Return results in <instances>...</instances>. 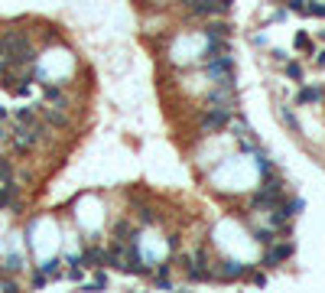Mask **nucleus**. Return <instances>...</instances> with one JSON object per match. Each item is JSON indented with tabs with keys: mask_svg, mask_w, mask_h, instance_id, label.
Segmentation results:
<instances>
[{
	"mask_svg": "<svg viewBox=\"0 0 325 293\" xmlns=\"http://www.w3.org/2000/svg\"><path fill=\"white\" fill-rule=\"evenodd\" d=\"M283 208H286V215H299L302 208H306V202H302V199H289Z\"/></svg>",
	"mask_w": 325,
	"mask_h": 293,
	"instance_id": "16",
	"label": "nucleus"
},
{
	"mask_svg": "<svg viewBox=\"0 0 325 293\" xmlns=\"http://www.w3.org/2000/svg\"><path fill=\"white\" fill-rule=\"evenodd\" d=\"M43 117L52 124V127H68V117L62 114L59 108H43Z\"/></svg>",
	"mask_w": 325,
	"mask_h": 293,
	"instance_id": "8",
	"label": "nucleus"
},
{
	"mask_svg": "<svg viewBox=\"0 0 325 293\" xmlns=\"http://www.w3.org/2000/svg\"><path fill=\"white\" fill-rule=\"evenodd\" d=\"M289 257H293V244H280V248L267 251V257H264V267H276L280 261H289Z\"/></svg>",
	"mask_w": 325,
	"mask_h": 293,
	"instance_id": "2",
	"label": "nucleus"
},
{
	"mask_svg": "<svg viewBox=\"0 0 325 293\" xmlns=\"http://www.w3.org/2000/svg\"><path fill=\"white\" fill-rule=\"evenodd\" d=\"M101 264H104V251L101 248H88L81 254V267H101Z\"/></svg>",
	"mask_w": 325,
	"mask_h": 293,
	"instance_id": "5",
	"label": "nucleus"
},
{
	"mask_svg": "<svg viewBox=\"0 0 325 293\" xmlns=\"http://www.w3.org/2000/svg\"><path fill=\"white\" fill-rule=\"evenodd\" d=\"M228 121H231V117H228V111H225V108H215V111H208V114L202 117V130H205V134L225 130V127H228Z\"/></svg>",
	"mask_w": 325,
	"mask_h": 293,
	"instance_id": "1",
	"label": "nucleus"
},
{
	"mask_svg": "<svg viewBox=\"0 0 325 293\" xmlns=\"http://www.w3.org/2000/svg\"><path fill=\"white\" fill-rule=\"evenodd\" d=\"M244 274V267H241L238 261H225L221 264V277H225V280H234V277H241Z\"/></svg>",
	"mask_w": 325,
	"mask_h": 293,
	"instance_id": "12",
	"label": "nucleus"
},
{
	"mask_svg": "<svg viewBox=\"0 0 325 293\" xmlns=\"http://www.w3.org/2000/svg\"><path fill=\"white\" fill-rule=\"evenodd\" d=\"M322 98H325V92H322V88H299V95H296V101H299V104H319L322 101Z\"/></svg>",
	"mask_w": 325,
	"mask_h": 293,
	"instance_id": "3",
	"label": "nucleus"
},
{
	"mask_svg": "<svg viewBox=\"0 0 325 293\" xmlns=\"http://www.w3.org/2000/svg\"><path fill=\"white\" fill-rule=\"evenodd\" d=\"M13 179V163L7 157H0V183H10Z\"/></svg>",
	"mask_w": 325,
	"mask_h": 293,
	"instance_id": "15",
	"label": "nucleus"
},
{
	"mask_svg": "<svg viewBox=\"0 0 325 293\" xmlns=\"http://www.w3.org/2000/svg\"><path fill=\"white\" fill-rule=\"evenodd\" d=\"M286 75H289V79H296V82H299V79H302V65L289 62V65H286Z\"/></svg>",
	"mask_w": 325,
	"mask_h": 293,
	"instance_id": "19",
	"label": "nucleus"
},
{
	"mask_svg": "<svg viewBox=\"0 0 325 293\" xmlns=\"http://www.w3.org/2000/svg\"><path fill=\"white\" fill-rule=\"evenodd\" d=\"M46 98H49V101H55V104L62 108V92H59L55 85H46Z\"/></svg>",
	"mask_w": 325,
	"mask_h": 293,
	"instance_id": "18",
	"label": "nucleus"
},
{
	"mask_svg": "<svg viewBox=\"0 0 325 293\" xmlns=\"http://www.w3.org/2000/svg\"><path fill=\"white\" fill-rule=\"evenodd\" d=\"M192 261H195L198 267H208V254H205V248H198V251H195V257H192Z\"/></svg>",
	"mask_w": 325,
	"mask_h": 293,
	"instance_id": "20",
	"label": "nucleus"
},
{
	"mask_svg": "<svg viewBox=\"0 0 325 293\" xmlns=\"http://www.w3.org/2000/svg\"><path fill=\"white\" fill-rule=\"evenodd\" d=\"M140 222H147V225H153V222H156V215L150 212V208H140Z\"/></svg>",
	"mask_w": 325,
	"mask_h": 293,
	"instance_id": "21",
	"label": "nucleus"
},
{
	"mask_svg": "<svg viewBox=\"0 0 325 293\" xmlns=\"http://www.w3.org/2000/svg\"><path fill=\"white\" fill-rule=\"evenodd\" d=\"M0 140H4V127H0Z\"/></svg>",
	"mask_w": 325,
	"mask_h": 293,
	"instance_id": "26",
	"label": "nucleus"
},
{
	"mask_svg": "<svg viewBox=\"0 0 325 293\" xmlns=\"http://www.w3.org/2000/svg\"><path fill=\"white\" fill-rule=\"evenodd\" d=\"M257 238L264 241V244H270V241H273V232H267V228H264V232H257Z\"/></svg>",
	"mask_w": 325,
	"mask_h": 293,
	"instance_id": "22",
	"label": "nucleus"
},
{
	"mask_svg": "<svg viewBox=\"0 0 325 293\" xmlns=\"http://www.w3.org/2000/svg\"><path fill=\"white\" fill-rule=\"evenodd\" d=\"M296 49L306 52V55H315V46H312V39H309L306 33H296Z\"/></svg>",
	"mask_w": 325,
	"mask_h": 293,
	"instance_id": "14",
	"label": "nucleus"
},
{
	"mask_svg": "<svg viewBox=\"0 0 325 293\" xmlns=\"http://www.w3.org/2000/svg\"><path fill=\"white\" fill-rule=\"evenodd\" d=\"M215 108H225V111H231V104H234V98H231V92H225V85L218 88V92H211V98H208Z\"/></svg>",
	"mask_w": 325,
	"mask_h": 293,
	"instance_id": "6",
	"label": "nucleus"
},
{
	"mask_svg": "<svg viewBox=\"0 0 325 293\" xmlns=\"http://www.w3.org/2000/svg\"><path fill=\"white\" fill-rule=\"evenodd\" d=\"M251 205H254V208H270V205H276V195L264 189V192H257V195L251 199Z\"/></svg>",
	"mask_w": 325,
	"mask_h": 293,
	"instance_id": "10",
	"label": "nucleus"
},
{
	"mask_svg": "<svg viewBox=\"0 0 325 293\" xmlns=\"http://www.w3.org/2000/svg\"><path fill=\"white\" fill-rule=\"evenodd\" d=\"M0 270H7V274H20V270H23V257H20V254H10V257H4Z\"/></svg>",
	"mask_w": 325,
	"mask_h": 293,
	"instance_id": "11",
	"label": "nucleus"
},
{
	"mask_svg": "<svg viewBox=\"0 0 325 293\" xmlns=\"http://www.w3.org/2000/svg\"><path fill=\"white\" fill-rule=\"evenodd\" d=\"M192 13H198V17H211V13H221L215 4H208V0H189Z\"/></svg>",
	"mask_w": 325,
	"mask_h": 293,
	"instance_id": "9",
	"label": "nucleus"
},
{
	"mask_svg": "<svg viewBox=\"0 0 325 293\" xmlns=\"http://www.w3.org/2000/svg\"><path fill=\"white\" fill-rule=\"evenodd\" d=\"M114 235H117V241H121V244H130V241H137V232L127 225V222H117V225H114Z\"/></svg>",
	"mask_w": 325,
	"mask_h": 293,
	"instance_id": "7",
	"label": "nucleus"
},
{
	"mask_svg": "<svg viewBox=\"0 0 325 293\" xmlns=\"http://www.w3.org/2000/svg\"><path fill=\"white\" fill-rule=\"evenodd\" d=\"M104 283H107V277H104V274H101V270H98V274H94V287H104Z\"/></svg>",
	"mask_w": 325,
	"mask_h": 293,
	"instance_id": "23",
	"label": "nucleus"
},
{
	"mask_svg": "<svg viewBox=\"0 0 325 293\" xmlns=\"http://www.w3.org/2000/svg\"><path fill=\"white\" fill-rule=\"evenodd\" d=\"M315 55H319V65L325 68V52H315Z\"/></svg>",
	"mask_w": 325,
	"mask_h": 293,
	"instance_id": "24",
	"label": "nucleus"
},
{
	"mask_svg": "<svg viewBox=\"0 0 325 293\" xmlns=\"http://www.w3.org/2000/svg\"><path fill=\"white\" fill-rule=\"evenodd\" d=\"M39 270H43L46 277H59V261H46V264H43V267H39Z\"/></svg>",
	"mask_w": 325,
	"mask_h": 293,
	"instance_id": "17",
	"label": "nucleus"
},
{
	"mask_svg": "<svg viewBox=\"0 0 325 293\" xmlns=\"http://www.w3.org/2000/svg\"><path fill=\"white\" fill-rule=\"evenodd\" d=\"M36 114H39L36 108H20V111H17V124H26V127H33V124H36Z\"/></svg>",
	"mask_w": 325,
	"mask_h": 293,
	"instance_id": "13",
	"label": "nucleus"
},
{
	"mask_svg": "<svg viewBox=\"0 0 325 293\" xmlns=\"http://www.w3.org/2000/svg\"><path fill=\"white\" fill-rule=\"evenodd\" d=\"M0 55H7V49H4V36H0Z\"/></svg>",
	"mask_w": 325,
	"mask_h": 293,
	"instance_id": "25",
	"label": "nucleus"
},
{
	"mask_svg": "<svg viewBox=\"0 0 325 293\" xmlns=\"http://www.w3.org/2000/svg\"><path fill=\"white\" fill-rule=\"evenodd\" d=\"M7 205L20 208L17 205V186L13 183H0V208H7Z\"/></svg>",
	"mask_w": 325,
	"mask_h": 293,
	"instance_id": "4",
	"label": "nucleus"
}]
</instances>
